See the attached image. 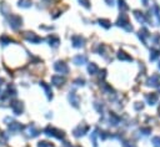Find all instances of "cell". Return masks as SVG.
Here are the masks:
<instances>
[{
    "mask_svg": "<svg viewBox=\"0 0 160 147\" xmlns=\"http://www.w3.org/2000/svg\"><path fill=\"white\" fill-rule=\"evenodd\" d=\"M118 56H119V59H120V60H129V61H131V60H133V59H131L130 56H126V55H125V52H123V51H120V52H119V55H118Z\"/></svg>",
    "mask_w": 160,
    "mask_h": 147,
    "instance_id": "obj_17",
    "label": "cell"
},
{
    "mask_svg": "<svg viewBox=\"0 0 160 147\" xmlns=\"http://www.w3.org/2000/svg\"><path fill=\"white\" fill-rule=\"evenodd\" d=\"M158 81H159V76H158V75H154V76H152V79H150V80L148 81V82H149L148 85L156 86V85H158Z\"/></svg>",
    "mask_w": 160,
    "mask_h": 147,
    "instance_id": "obj_14",
    "label": "cell"
},
{
    "mask_svg": "<svg viewBox=\"0 0 160 147\" xmlns=\"http://www.w3.org/2000/svg\"><path fill=\"white\" fill-rule=\"evenodd\" d=\"M118 25H119V26H123V27H125V30H128V31H131V30H133V26H131V25H129L128 16H126L125 14H121V15H120L119 20H118Z\"/></svg>",
    "mask_w": 160,
    "mask_h": 147,
    "instance_id": "obj_1",
    "label": "cell"
},
{
    "mask_svg": "<svg viewBox=\"0 0 160 147\" xmlns=\"http://www.w3.org/2000/svg\"><path fill=\"white\" fill-rule=\"evenodd\" d=\"M88 128H89L88 126H84L81 128V125H80V126H78V128H75V130H74V135L75 136H83L88 131Z\"/></svg>",
    "mask_w": 160,
    "mask_h": 147,
    "instance_id": "obj_8",
    "label": "cell"
},
{
    "mask_svg": "<svg viewBox=\"0 0 160 147\" xmlns=\"http://www.w3.org/2000/svg\"><path fill=\"white\" fill-rule=\"evenodd\" d=\"M3 82H4V80H3V79H0V89H1V85H3Z\"/></svg>",
    "mask_w": 160,
    "mask_h": 147,
    "instance_id": "obj_22",
    "label": "cell"
},
{
    "mask_svg": "<svg viewBox=\"0 0 160 147\" xmlns=\"http://www.w3.org/2000/svg\"><path fill=\"white\" fill-rule=\"evenodd\" d=\"M24 36H25L26 40L31 41V43H40V41H41V39L39 38V36H36L34 33H25Z\"/></svg>",
    "mask_w": 160,
    "mask_h": 147,
    "instance_id": "obj_6",
    "label": "cell"
},
{
    "mask_svg": "<svg viewBox=\"0 0 160 147\" xmlns=\"http://www.w3.org/2000/svg\"><path fill=\"white\" fill-rule=\"evenodd\" d=\"M73 45L75 48H81L84 45V39L80 35H75L73 38Z\"/></svg>",
    "mask_w": 160,
    "mask_h": 147,
    "instance_id": "obj_7",
    "label": "cell"
},
{
    "mask_svg": "<svg viewBox=\"0 0 160 147\" xmlns=\"http://www.w3.org/2000/svg\"><path fill=\"white\" fill-rule=\"evenodd\" d=\"M159 112H160V107H159Z\"/></svg>",
    "mask_w": 160,
    "mask_h": 147,
    "instance_id": "obj_23",
    "label": "cell"
},
{
    "mask_svg": "<svg viewBox=\"0 0 160 147\" xmlns=\"http://www.w3.org/2000/svg\"><path fill=\"white\" fill-rule=\"evenodd\" d=\"M51 81H53L54 85L60 86V85H63L65 82V79H64V77H62V76H53V77H51Z\"/></svg>",
    "mask_w": 160,
    "mask_h": 147,
    "instance_id": "obj_9",
    "label": "cell"
},
{
    "mask_svg": "<svg viewBox=\"0 0 160 147\" xmlns=\"http://www.w3.org/2000/svg\"><path fill=\"white\" fill-rule=\"evenodd\" d=\"M147 100L149 101V104H150V105H154V104L158 101V95H156V94L148 95V96H147Z\"/></svg>",
    "mask_w": 160,
    "mask_h": 147,
    "instance_id": "obj_10",
    "label": "cell"
},
{
    "mask_svg": "<svg viewBox=\"0 0 160 147\" xmlns=\"http://www.w3.org/2000/svg\"><path fill=\"white\" fill-rule=\"evenodd\" d=\"M134 15H135L136 19H138V21H140V22H144V21H145V20H144V16L142 15V13H140V11L135 10V11H134Z\"/></svg>",
    "mask_w": 160,
    "mask_h": 147,
    "instance_id": "obj_15",
    "label": "cell"
},
{
    "mask_svg": "<svg viewBox=\"0 0 160 147\" xmlns=\"http://www.w3.org/2000/svg\"><path fill=\"white\" fill-rule=\"evenodd\" d=\"M23 24V20L20 16L18 15H11L10 18V26L13 27V29H18V27H20Z\"/></svg>",
    "mask_w": 160,
    "mask_h": 147,
    "instance_id": "obj_3",
    "label": "cell"
},
{
    "mask_svg": "<svg viewBox=\"0 0 160 147\" xmlns=\"http://www.w3.org/2000/svg\"><path fill=\"white\" fill-rule=\"evenodd\" d=\"M86 61V57L85 56H81V55H79V56H76L74 59V62L76 64V65H81V64H84Z\"/></svg>",
    "mask_w": 160,
    "mask_h": 147,
    "instance_id": "obj_11",
    "label": "cell"
},
{
    "mask_svg": "<svg viewBox=\"0 0 160 147\" xmlns=\"http://www.w3.org/2000/svg\"><path fill=\"white\" fill-rule=\"evenodd\" d=\"M96 71H98V66L95 65V64H90V65H89V72L95 74Z\"/></svg>",
    "mask_w": 160,
    "mask_h": 147,
    "instance_id": "obj_19",
    "label": "cell"
},
{
    "mask_svg": "<svg viewBox=\"0 0 160 147\" xmlns=\"http://www.w3.org/2000/svg\"><path fill=\"white\" fill-rule=\"evenodd\" d=\"M78 147H80V146H78Z\"/></svg>",
    "mask_w": 160,
    "mask_h": 147,
    "instance_id": "obj_24",
    "label": "cell"
},
{
    "mask_svg": "<svg viewBox=\"0 0 160 147\" xmlns=\"http://www.w3.org/2000/svg\"><path fill=\"white\" fill-rule=\"evenodd\" d=\"M119 3H120V9H128V6L125 5V3H124V0H119Z\"/></svg>",
    "mask_w": 160,
    "mask_h": 147,
    "instance_id": "obj_20",
    "label": "cell"
},
{
    "mask_svg": "<svg viewBox=\"0 0 160 147\" xmlns=\"http://www.w3.org/2000/svg\"><path fill=\"white\" fill-rule=\"evenodd\" d=\"M80 3H83V5H84V6L89 8V0H80Z\"/></svg>",
    "mask_w": 160,
    "mask_h": 147,
    "instance_id": "obj_21",
    "label": "cell"
},
{
    "mask_svg": "<svg viewBox=\"0 0 160 147\" xmlns=\"http://www.w3.org/2000/svg\"><path fill=\"white\" fill-rule=\"evenodd\" d=\"M45 134L46 135H49V136H54V137H58V139H63L64 135H63V132H60L58 130H55L54 127H51V126H48L45 128Z\"/></svg>",
    "mask_w": 160,
    "mask_h": 147,
    "instance_id": "obj_2",
    "label": "cell"
},
{
    "mask_svg": "<svg viewBox=\"0 0 160 147\" xmlns=\"http://www.w3.org/2000/svg\"><path fill=\"white\" fill-rule=\"evenodd\" d=\"M40 85H41V86H43L44 89H45V91H46V95H48V99L50 100V99H51V95H50V94H51V91H50V87H49L48 85H45V82H41Z\"/></svg>",
    "mask_w": 160,
    "mask_h": 147,
    "instance_id": "obj_16",
    "label": "cell"
},
{
    "mask_svg": "<svg viewBox=\"0 0 160 147\" xmlns=\"http://www.w3.org/2000/svg\"><path fill=\"white\" fill-rule=\"evenodd\" d=\"M19 6H21V8L31 6V0H20V1H19Z\"/></svg>",
    "mask_w": 160,
    "mask_h": 147,
    "instance_id": "obj_13",
    "label": "cell"
},
{
    "mask_svg": "<svg viewBox=\"0 0 160 147\" xmlns=\"http://www.w3.org/2000/svg\"><path fill=\"white\" fill-rule=\"evenodd\" d=\"M54 69H55V70L58 71V72H60V74H67V72L69 71L68 66L65 65L64 62H60V61H58V62L55 64V65H54Z\"/></svg>",
    "mask_w": 160,
    "mask_h": 147,
    "instance_id": "obj_4",
    "label": "cell"
},
{
    "mask_svg": "<svg viewBox=\"0 0 160 147\" xmlns=\"http://www.w3.org/2000/svg\"><path fill=\"white\" fill-rule=\"evenodd\" d=\"M99 22H100V25H103V26L105 27V29H109V27H110L109 20H104V19H103V20H99Z\"/></svg>",
    "mask_w": 160,
    "mask_h": 147,
    "instance_id": "obj_18",
    "label": "cell"
},
{
    "mask_svg": "<svg viewBox=\"0 0 160 147\" xmlns=\"http://www.w3.org/2000/svg\"><path fill=\"white\" fill-rule=\"evenodd\" d=\"M49 43L50 45H53V46H58L59 45V38H56V36H49Z\"/></svg>",
    "mask_w": 160,
    "mask_h": 147,
    "instance_id": "obj_12",
    "label": "cell"
},
{
    "mask_svg": "<svg viewBox=\"0 0 160 147\" xmlns=\"http://www.w3.org/2000/svg\"><path fill=\"white\" fill-rule=\"evenodd\" d=\"M11 108L15 115H20L23 112V104L19 101H14V102H11Z\"/></svg>",
    "mask_w": 160,
    "mask_h": 147,
    "instance_id": "obj_5",
    "label": "cell"
}]
</instances>
